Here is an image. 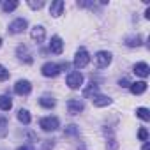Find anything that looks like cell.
I'll list each match as a JSON object with an SVG mask.
<instances>
[{"label":"cell","mask_w":150,"mask_h":150,"mask_svg":"<svg viewBox=\"0 0 150 150\" xmlns=\"http://www.w3.org/2000/svg\"><path fill=\"white\" fill-rule=\"evenodd\" d=\"M27 27H28L27 20H23V18H18V20H14V21L9 25V32H11V34H21V32H23Z\"/></svg>","instance_id":"cell-8"},{"label":"cell","mask_w":150,"mask_h":150,"mask_svg":"<svg viewBox=\"0 0 150 150\" xmlns=\"http://www.w3.org/2000/svg\"><path fill=\"white\" fill-rule=\"evenodd\" d=\"M39 127L46 132H51V131H57L58 129V118L57 117H44L39 120Z\"/></svg>","instance_id":"cell-4"},{"label":"cell","mask_w":150,"mask_h":150,"mask_svg":"<svg viewBox=\"0 0 150 150\" xmlns=\"http://www.w3.org/2000/svg\"><path fill=\"white\" fill-rule=\"evenodd\" d=\"M141 150H150V145H148V143H145V145H143V148H141Z\"/></svg>","instance_id":"cell-30"},{"label":"cell","mask_w":150,"mask_h":150,"mask_svg":"<svg viewBox=\"0 0 150 150\" xmlns=\"http://www.w3.org/2000/svg\"><path fill=\"white\" fill-rule=\"evenodd\" d=\"M64 7H65V4L62 2V0H55V2H51V7H50V14H51V16H55V18H58V16L62 14Z\"/></svg>","instance_id":"cell-11"},{"label":"cell","mask_w":150,"mask_h":150,"mask_svg":"<svg viewBox=\"0 0 150 150\" xmlns=\"http://www.w3.org/2000/svg\"><path fill=\"white\" fill-rule=\"evenodd\" d=\"M60 65L58 64H55V62H46L42 67H41V72H42V76H46V78H55V76H58L60 74Z\"/></svg>","instance_id":"cell-2"},{"label":"cell","mask_w":150,"mask_h":150,"mask_svg":"<svg viewBox=\"0 0 150 150\" xmlns=\"http://www.w3.org/2000/svg\"><path fill=\"white\" fill-rule=\"evenodd\" d=\"M16 55H18L23 62H27V64H32V62H34V58H32V55H30L28 48H27V46H23V44H20V46H18Z\"/></svg>","instance_id":"cell-10"},{"label":"cell","mask_w":150,"mask_h":150,"mask_svg":"<svg viewBox=\"0 0 150 150\" xmlns=\"http://www.w3.org/2000/svg\"><path fill=\"white\" fill-rule=\"evenodd\" d=\"M0 46H2V39H0Z\"/></svg>","instance_id":"cell-31"},{"label":"cell","mask_w":150,"mask_h":150,"mask_svg":"<svg viewBox=\"0 0 150 150\" xmlns=\"http://www.w3.org/2000/svg\"><path fill=\"white\" fill-rule=\"evenodd\" d=\"M141 35L139 34H136V35H127L125 37V44L129 46V48H138V46H141Z\"/></svg>","instance_id":"cell-15"},{"label":"cell","mask_w":150,"mask_h":150,"mask_svg":"<svg viewBox=\"0 0 150 150\" xmlns=\"http://www.w3.org/2000/svg\"><path fill=\"white\" fill-rule=\"evenodd\" d=\"M88 62H90L88 51H87L85 48H80V50L76 51V57H74V67H76V69H83V67L88 65Z\"/></svg>","instance_id":"cell-1"},{"label":"cell","mask_w":150,"mask_h":150,"mask_svg":"<svg viewBox=\"0 0 150 150\" xmlns=\"http://www.w3.org/2000/svg\"><path fill=\"white\" fill-rule=\"evenodd\" d=\"M118 85H120V87H124V88H127V87H131V81H129L127 78H122V80L118 81Z\"/></svg>","instance_id":"cell-28"},{"label":"cell","mask_w":150,"mask_h":150,"mask_svg":"<svg viewBox=\"0 0 150 150\" xmlns=\"http://www.w3.org/2000/svg\"><path fill=\"white\" fill-rule=\"evenodd\" d=\"M18 150H34V146H30V145H25V146H20Z\"/></svg>","instance_id":"cell-29"},{"label":"cell","mask_w":150,"mask_h":150,"mask_svg":"<svg viewBox=\"0 0 150 150\" xmlns=\"http://www.w3.org/2000/svg\"><path fill=\"white\" fill-rule=\"evenodd\" d=\"M92 103H94V106H97V108H104V106H108V104H111V99L108 97V96H94L92 97Z\"/></svg>","instance_id":"cell-14"},{"label":"cell","mask_w":150,"mask_h":150,"mask_svg":"<svg viewBox=\"0 0 150 150\" xmlns=\"http://www.w3.org/2000/svg\"><path fill=\"white\" fill-rule=\"evenodd\" d=\"M83 101L81 99H69L67 101V110H69V113L71 115H80L81 111H83Z\"/></svg>","instance_id":"cell-5"},{"label":"cell","mask_w":150,"mask_h":150,"mask_svg":"<svg viewBox=\"0 0 150 150\" xmlns=\"http://www.w3.org/2000/svg\"><path fill=\"white\" fill-rule=\"evenodd\" d=\"M14 92H16L18 96H28V94L32 92V85H30V81H27V80H20V81H16V85H14Z\"/></svg>","instance_id":"cell-6"},{"label":"cell","mask_w":150,"mask_h":150,"mask_svg":"<svg viewBox=\"0 0 150 150\" xmlns=\"http://www.w3.org/2000/svg\"><path fill=\"white\" fill-rule=\"evenodd\" d=\"M39 104H41L42 108H53V106H55V99H53V97H41V99H39Z\"/></svg>","instance_id":"cell-21"},{"label":"cell","mask_w":150,"mask_h":150,"mask_svg":"<svg viewBox=\"0 0 150 150\" xmlns=\"http://www.w3.org/2000/svg\"><path fill=\"white\" fill-rule=\"evenodd\" d=\"M16 7H18V2H16V0H9V2H4V4H2L4 13H11V11H14Z\"/></svg>","instance_id":"cell-20"},{"label":"cell","mask_w":150,"mask_h":150,"mask_svg":"<svg viewBox=\"0 0 150 150\" xmlns=\"http://www.w3.org/2000/svg\"><path fill=\"white\" fill-rule=\"evenodd\" d=\"M83 85V74L78 72V71H74V72H69L67 74V87L72 88V90H76Z\"/></svg>","instance_id":"cell-3"},{"label":"cell","mask_w":150,"mask_h":150,"mask_svg":"<svg viewBox=\"0 0 150 150\" xmlns=\"http://www.w3.org/2000/svg\"><path fill=\"white\" fill-rule=\"evenodd\" d=\"M64 134H65V136H78V134H80V131H78V127H76V125H67V127H65V131H64Z\"/></svg>","instance_id":"cell-24"},{"label":"cell","mask_w":150,"mask_h":150,"mask_svg":"<svg viewBox=\"0 0 150 150\" xmlns=\"http://www.w3.org/2000/svg\"><path fill=\"white\" fill-rule=\"evenodd\" d=\"M96 64H97V67H108L110 64H111V53L110 51H99L97 55H96Z\"/></svg>","instance_id":"cell-7"},{"label":"cell","mask_w":150,"mask_h":150,"mask_svg":"<svg viewBox=\"0 0 150 150\" xmlns=\"http://www.w3.org/2000/svg\"><path fill=\"white\" fill-rule=\"evenodd\" d=\"M13 108V101L9 96H0V110H4V111H9Z\"/></svg>","instance_id":"cell-18"},{"label":"cell","mask_w":150,"mask_h":150,"mask_svg":"<svg viewBox=\"0 0 150 150\" xmlns=\"http://www.w3.org/2000/svg\"><path fill=\"white\" fill-rule=\"evenodd\" d=\"M50 51L55 53V55H60L64 51V41L58 35H53L51 37V41H50Z\"/></svg>","instance_id":"cell-9"},{"label":"cell","mask_w":150,"mask_h":150,"mask_svg":"<svg viewBox=\"0 0 150 150\" xmlns=\"http://www.w3.org/2000/svg\"><path fill=\"white\" fill-rule=\"evenodd\" d=\"M136 115H138L141 120H145V122L150 120V111H148L146 108H138V110H136Z\"/></svg>","instance_id":"cell-22"},{"label":"cell","mask_w":150,"mask_h":150,"mask_svg":"<svg viewBox=\"0 0 150 150\" xmlns=\"http://www.w3.org/2000/svg\"><path fill=\"white\" fill-rule=\"evenodd\" d=\"M7 136V118L0 117V138H6Z\"/></svg>","instance_id":"cell-23"},{"label":"cell","mask_w":150,"mask_h":150,"mask_svg":"<svg viewBox=\"0 0 150 150\" xmlns=\"http://www.w3.org/2000/svg\"><path fill=\"white\" fill-rule=\"evenodd\" d=\"M42 6H44L42 0H39V2H35V0H28V7H32V9H41Z\"/></svg>","instance_id":"cell-26"},{"label":"cell","mask_w":150,"mask_h":150,"mask_svg":"<svg viewBox=\"0 0 150 150\" xmlns=\"http://www.w3.org/2000/svg\"><path fill=\"white\" fill-rule=\"evenodd\" d=\"M134 72L138 74V76H141V78H146L148 74H150V67H148L145 62H138V64L134 65Z\"/></svg>","instance_id":"cell-13"},{"label":"cell","mask_w":150,"mask_h":150,"mask_svg":"<svg viewBox=\"0 0 150 150\" xmlns=\"http://www.w3.org/2000/svg\"><path fill=\"white\" fill-rule=\"evenodd\" d=\"M131 92L134 94V96H139V94H143L145 90H146V83L145 81H136V83H131Z\"/></svg>","instance_id":"cell-17"},{"label":"cell","mask_w":150,"mask_h":150,"mask_svg":"<svg viewBox=\"0 0 150 150\" xmlns=\"http://www.w3.org/2000/svg\"><path fill=\"white\" fill-rule=\"evenodd\" d=\"M18 120H20L21 124H30V113H28L27 110H20V111H18Z\"/></svg>","instance_id":"cell-19"},{"label":"cell","mask_w":150,"mask_h":150,"mask_svg":"<svg viewBox=\"0 0 150 150\" xmlns=\"http://www.w3.org/2000/svg\"><path fill=\"white\" fill-rule=\"evenodd\" d=\"M7 78H9V71L4 65H0V81H6Z\"/></svg>","instance_id":"cell-25"},{"label":"cell","mask_w":150,"mask_h":150,"mask_svg":"<svg viewBox=\"0 0 150 150\" xmlns=\"http://www.w3.org/2000/svg\"><path fill=\"white\" fill-rule=\"evenodd\" d=\"M30 37H32V41H35V42H42L44 37H46V32H44L42 27H34L32 32H30Z\"/></svg>","instance_id":"cell-12"},{"label":"cell","mask_w":150,"mask_h":150,"mask_svg":"<svg viewBox=\"0 0 150 150\" xmlns=\"http://www.w3.org/2000/svg\"><path fill=\"white\" fill-rule=\"evenodd\" d=\"M138 138H139L141 141H146V139H148V131H146L145 127H141V129L138 131Z\"/></svg>","instance_id":"cell-27"},{"label":"cell","mask_w":150,"mask_h":150,"mask_svg":"<svg viewBox=\"0 0 150 150\" xmlns=\"http://www.w3.org/2000/svg\"><path fill=\"white\" fill-rule=\"evenodd\" d=\"M97 92H99V85L97 83H88V87L83 90V97H88V99H92L94 96H97Z\"/></svg>","instance_id":"cell-16"}]
</instances>
